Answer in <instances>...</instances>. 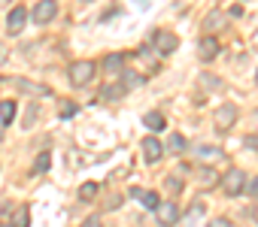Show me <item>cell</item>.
<instances>
[{"label": "cell", "instance_id": "5bb4252c", "mask_svg": "<svg viewBox=\"0 0 258 227\" xmlns=\"http://www.w3.org/2000/svg\"><path fill=\"white\" fill-rule=\"evenodd\" d=\"M195 155H198V158H204V161H222V158H225V152H222V149H210V146H198V149H195Z\"/></svg>", "mask_w": 258, "mask_h": 227}, {"label": "cell", "instance_id": "7402d4cb", "mask_svg": "<svg viewBox=\"0 0 258 227\" xmlns=\"http://www.w3.org/2000/svg\"><path fill=\"white\" fill-rule=\"evenodd\" d=\"M49 164H52V158H49V152H43V155L37 158V173H46V170H49Z\"/></svg>", "mask_w": 258, "mask_h": 227}, {"label": "cell", "instance_id": "8992f818", "mask_svg": "<svg viewBox=\"0 0 258 227\" xmlns=\"http://www.w3.org/2000/svg\"><path fill=\"white\" fill-rule=\"evenodd\" d=\"M25 22H28V10L19 4V7H13L10 16H7V31H10V34H19V31L25 28Z\"/></svg>", "mask_w": 258, "mask_h": 227}, {"label": "cell", "instance_id": "83f0119b", "mask_svg": "<svg viewBox=\"0 0 258 227\" xmlns=\"http://www.w3.org/2000/svg\"><path fill=\"white\" fill-rule=\"evenodd\" d=\"M118 203H121V197H118V194H115V197H109V200H106V203H103V206H106V209H112V206H118Z\"/></svg>", "mask_w": 258, "mask_h": 227}, {"label": "cell", "instance_id": "9c48e42d", "mask_svg": "<svg viewBox=\"0 0 258 227\" xmlns=\"http://www.w3.org/2000/svg\"><path fill=\"white\" fill-rule=\"evenodd\" d=\"M198 55H201V61H213L219 55V40L216 37H204L201 46H198Z\"/></svg>", "mask_w": 258, "mask_h": 227}, {"label": "cell", "instance_id": "7c38bea8", "mask_svg": "<svg viewBox=\"0 0 258 227\" xmlns=\"http://www.w3.org/2000/svg\"><path fill=\"white\" fill-rule=\"evenodd\" d=\"M103 70L112 73V76H121V70H124V55H106V58H103Z\"/></svg>", "mask_w": 258, "mask_h": 227}, {"label": "cell", "instance_id": "d6986e66", "mask_svg": "<svg viewBox=\"0 0 258 227\" xmlns=\"http://www.w3.org/2000/svg\"><path fill=\"white\" fill-rule=\"evenodd\" d=\"M124 91H127L124 85H106V88L100 91V97H103V100H115V97H118V94H124Z\"/></svg>", "mask_w": 258, "mask_h": 227}, {"label": "cell", "instance_id": "484cf974", "mask_svg": "<svg viewBox=\"0 0 258 227\" xmlns=\"http://www.w3.org/2000/svg\"><path fill=\"white\" fill-rule=\"evenodd\" d=\"M167 188H170V191L176 194V191L182 188V179H179V176H170V179H167Z\"/></svg>", "mask_w": 258, "mask_h": 227}, {"label": "cell", "instance_id": "4fadbf2b", "mask_svg": "<svg viewBox=\"0 0 258 227\" xmlns=\"http://www.w3.org/2000/svg\"><path fill=\"white\" fill-rule=\"evenodd\" d=\"M121 85L131 91V88H137V85H143V76L137 73V70H121Z\"/></svg>", "mask_w": 258, "mask_h": 227}, {"label": "cell", "instance_id": "44dd1931", "mask_svg": "<svg viewBox=\"0 0 258 227\" xmlns=\"http://www.w3.org/2000/svg\"><path fill=\"white\" fill-rule=\"evenodd\" d=\"M204 28H207V31H222V28H225V25H222V16H207Z\"/></svg>", "mask_w": 258, "mask_h": 227}, {"label": "cell", "instance_id": "6da1fadb", "mask_svg": "<svg viewBox=\"0 0 258 227\" xmlns=\"http://www.w3.org/2000/svg\"><path fill=\"white\" fill-rule=\"evenodd\" d=\"M94 70H97V64H94V61H73V64H70V70H67L70 85H73V88H85V85L94 79Z\"/></svg>", "mask_w": 258, "mask_h": 227}, {"label": "cell", "instance_id": "1f68e13d", "mask_svg": "<svg viewBox=\"0 0 258 227\" xmlns=\"http://www.w3.org/2000/svg\"><path fill=\"white\" fill-rule=\"evenodd\" d=\"M252 43H255V46H258V31H255V37H252Z\"/></svg>", "mask_w": 258, "mask_h": 227}, {"label": "cell", "instance_id": "5b68a950", "mask_svg": "<svg viewBox=\"0 0 258 227\" xmlns=\"http://www.w3.org/2000/svg\"><path fill=\"white\" fill-rule=\"evenodd\" d=\"M176 46H179V37L176 34H170V31H158L155 34V52L158 55H173Z\"/></svg>", "mask_w": 258, "mask_h": 227}, {"label": "cell", "instance_id": "cb8c5ba5", "mask_svg": "<svg viewBox=\"0 0 258 227\" xmlns=\"http://www.w3.org/2000/svg\"><path fill=\"white\" fill-rule=\"evenodd\" d=\"M34 119H37V106H31V109H28V116H25V122H22V125H25V128H34Z\"/></svg>", "mask_w": 258, "mask_h": 227}, {"label": "cell", "instance_id": "277c9868", "mask_svg": "<svg viewBox=\"0 0 258 227\" xmlns=\"http://www.w3.org/2000/svg\"><path fill=\"white\" fill-rule=\"evenodd\" d=\"M55 16H58V4H55V0H40V4L34 7V25H49Z\"/></svg>", "mask_w": 258, "mask_h": 227}, {"label": "cell", "instance_id": "52a82bcc", "mask_svg": "<svg viewBox=\"0 0 258 227\" xmlns=\"http://www.w3.org/2000/svg\"><path fill=\"white\" fill-rule=\"evenodd\" d=\"M140 146H143V158H146L149 164H158V161H161V155H164V146H161L155 137H146Z\"/></svg>", "mask_w": 258, "mask_h": 227}, {"label": "cell", "instance_id": "ac0fdd59", "mask_svg": "<svg viewBox=\"0 0 258 227\" xmlns=\"http://www.w3.org/2000/svg\"><path fill=\"white\" fill-rule=\"evenodd\" d=\"M167 149H170V152H176V155H179V152H185V137H182V134H170Z\"/></svg>", "mask_w": 258, "mask_h": 227}, {"label": "cell", "instance_id": "f1b7e54d", "mask_svg": "<svg viewBox=\"0 0 258 227\" xmlns=\"http://www.w3.org/2000/svg\"><path fill=\"white\" fill-rule=\"evenodd\" d=\"M246 146H249L252 152H258V137H246Z\"/></svg>", "mask_w": 258, "mask_h": 227}, {"label": "cell", "instance_id": "d4e9b609", "mask_svg": "<svg viewBox=\"0 0 258 227\" xmlns=\"http://www.w3.org/2000/svg\"><path fill=\"white\" fill-rule=\"evenodd\" d=\"M201 85H204V88H219L222 82H219V79H213V76H201Z\"/></svg>", "mask_w": 258, "mask_h": 227}, {"label": "cell", "instance_id": "e0dca14e", "mask_svg": "<svg viewBox=\"0 0 258 227\" xmlns=\"http://www.w3.org/2000/svg\"><path fill=\"white\" fill-rule=\"evenodd\" d=\"M143 125H146L149 131H161V128H164V116H161V112H149V116L143 119Z\"/></svg>", "mask_w": 258, "mask_h": 227}, {"label": "cell", "instance_id": "836d02e7", "mask_svg": "<svg viewBox=\"0 0 258 227\" xmlns=\"http://www.w3.org/2000/svg\"><path fill=\"white\" fill-rule=\"evenodd\" d=\"M255 215H258V209H255Z\"/></svg>", "mask_w": 258, "mask_h": 227}, {"label": "cell", "instance_id": "30bf717a", "mask_svg": "<svg viewBox=\"0 0 258 227\" xmlns=\"http://www.w3.org/2000/svg\"><path fill=\"white\" fill-rule=\"evenodd\" d=\"M19 91H25V94H37V97H49L52 94V88H46V85H34V82H28V79H16L13 82Z\"/></svg>", "mask_w": 258, "mask_h": 227}, {"label": "cell", "instance_id": "603a6c76", "mask_svg": "<svg viewBox=\"0 0 258 227\" xmlns=\"http://www.w3.org/2000/svg\"><path fill=\"white\" fill-rule=\"evenodd\" d=\"M61 116H64V119L76 116V103H61Z\"/></svg>", "mask_w": 258, "mask_h": 227}, {"label": "cell", "instance_id": "d6a6232c", "mask_svg": "<svg viewBox=\"0 0 258 227\" xmlns=\"http://www.w3.org/2000/svg\"><path fill=\"white\" fill-rule=\"evenodd\" d=\"M255 82H258V73H255Z\"/></svg>", "mask_w": 258, "mask_h": 227}, {"label": "cell", "instance_id": "2e32d148", "mask_svg": "<svg viewBox=\"0 0 258 227\" xmlns=\"http://www.w3.org/2000/svg\"><path fill=\"white\" fill-rule=\"evenodd\" d=\"M31 224V212H28V206H22L16 215H13V221H10V227H28Z\"/></svg>", "mask_w": 258, "mask_h": 227}, {"label": "cell", "instance_id": "4316f807", "mask_svg": "<svg viewBox=\"0 0 258 227\" xmlns=\"http://www.w3.org/2000/svg\"><path fill=\"white\" fill-rule=\"evenodd\" d=\"M207 227H234V224H231L228 218H210V224H207Z\"/></svg>", "mask_w": 258, "mask_h": 227}, {"label": "cell", "instance_id": "f546056e", "mask_svg": "<svg viewBox=\"0 0 258 227\" xmlns=\"http://www.w3.org/2000/svg\"><path fill=\"white\" fill-rule=\"evenodd\" d=\"M249 194H255V197H258V176L252 179V185H249Z\"/></svg>", "mask_w": 258, "mask_h": 227}, {"label": "cell", "instance_id": "ba28073f", "mask_svg": "<svg viewBox=\"0 0 258 227\" xmlns=\"http://www.w3.org/2000/svg\"><path fill=\"white\" fill-rule=\"evenodd\" d=\"M158 221H161L164 227H170V224H176V221H179V206H176L173 200H167V203H161V206H158Z\"/></svg>", "mask_w": 258, "mask_h": 227}, {"label": "cell", "instance_id": "ffe728a7", "mask_svg": "<svg viewBox=\"0 0 258 227\" xmlns=\"http://www.w3.org/2000/svg\"><path fill=\"white\" fill-rule=\"evenodd\" d=\"M79 197H82V200H91V197H97V182H85V185L79 188Z\"/></svg>", "mask_w": 258, "mask_h": 227}, {"label": "cell", "instance_id": "7a4b0ae2", "mask_svg": "<svg viewBox=\"0 0 258 227\" xmlns=\"http://www.w3.org/2000/svg\"><path fill=\"white\" fill-rule=\"evenodd\" d=\"M234 122H237V106H231V103H225V106H219L216 112H213V125H216V131H231L234 128Z\"/></svg>", "mask_w": 258, "mask_h": 227}, {"label": "cell", "instance_id": "9a60e30c", "mask_svg": "<svg viewBox=\"0 0 258 227\" xmlns=\"http://www.w3.org/2000/svg\"><path fill=\"white\" fill-rule=\"evenodd\" d=\"M13 119H16V103L13 100H4V103H0V122L10 125Z\"/></svg>", "mask_w": 258, "mask_h": 227}, {"label": "cell", "instance_id": "4dcf8cb0", "mask_svg": "<svg viewBox=\"0 0 258 227\" xmlns=\"http://www.w3.org/2000/svg\"><path fill=\"white\" fill-rule=\"evenodd\" d=\"M82 227H100V221H97V218H91V221H85Z\"/></svg>", "mask_w": 258, "mask_h": 227}, {"label": "cell", "instance_id": "3957f363", "mask_svg": "<svg viewBox=\"0 0 258 227\" xmlns=\"http://www.w3.org/2000/svg\"><path fill=\"white\" fill-rule=\"evenodd\" d=\"M243 188H246V176H243V170H228L225 179H222V191H225L228 197H237V194H243Z\"/></svg>", "mask_w": 258, "mask_h": 227}, {"label": "cell", "instance_id": "8fae6325", "mask_svg": "<svg viewBox=\"0 0 258 227\" xmlns=\"http://www.w3.org/2000/svg\"><path fill=\"white\" fill-rule=\"evenodd\" d=\"M131 197H134V200H140V203H143V206H149V209H158V206H161V200H158V194H155V191L134 188V191H131Z\"/></svg>", "mask_w": 258, "mask_h": 227}]
</instances>
